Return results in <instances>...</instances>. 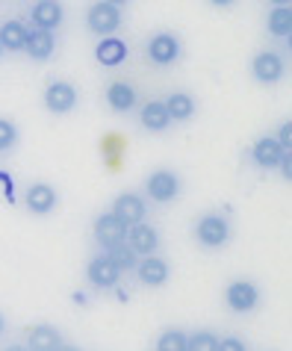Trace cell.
Listing matches in <instances>:
<instances>
[{"label": "cell", "instance_id": "25", "mask_svg": "<svg viewBox=\"0 0 292 351\" xmlns=\"http://www.w3.org/2000/svg\"><path fill=\"white\" fill-rule=\"evenodd\" d=\"M106 257L112 260V266L121 271V275H127V271L136 269V263H139V257H136V251L127 245V242H121V245H115L106 251Z\"/></svg>", "mask_w": 292, "mask_h": 351}, {"label": "cell", "instance_id": "32", "mask_svg": "<svg viewBox=\"0 0 292 351\" xmlns=\"http://www.w3.org/2000/svg\"><path fill=\"white\" fill-rule=\"evenodd\" d=\"M104 3H112V6H119V9H121V6H127L130 0H104Z\"/></svg>", "mask_w": 292, "mask_h": 351}, {"label": "cell", "instance_id": "17", "mask_svg": "<svg viewBox=\"0 0 292 351\" xmlns=\"http://www.w3.org/2000/svg\"><path fill=\"white\" fill-rule=\"evenodd\" d=\"M65 343L62 330L47 325V322H42V325H33L30 330H27V351H56Z\"/></svg>", "mask_w": 292, "mask_h": 351}, {"label": "cell", "instance_id": "26", "mask_svg": "<svg viewBox=\"0 0 292 351\" xmlns=\"http://www.w3.org/2000/svg\"><path fill=\"white\" fill-rule=\"evenodd\" d=\"M186 351H219V334L216 330H195L186 339Z\"/></svg>", "mask_w": 292, "mask_h": 351}, {"label": "cell", "instance_id": "8", "mask_svg": "<svg viewBox=\"0 0 292 351\" xmlns=\"http://www.w3.org/2000/svg\"><path fill=\"white\" fill-rule=\"evenodd\" d=\"M136 280H139L142 287H165L171 278V263L160 257V254H151V257H139V263H136Z\"/></svg>", "mask_w": 292, "mask_h": 351}, {"label": "cell", "instance_id": "7", "mask_svg": "<svg viewBox=\"0 0 292 351\" xmlns=\"http://www.w3.org/2000/svg\"><path fill=\"white\" fill-rule=\"evenodd\" d=\"M225 304L233 313H251V310H257V304H260V287L245 278L230 280L225 289Z\"/></svg>", "mask_w": 292, "mask_h": 351}, {"label": "cell", "instance_id": "14", "mask_svg": "<svg viewBox=\"0 0 292 351\" xmlns=\"http://www.w3.org/2000/svg\"><path fill=\"white\" fill-rule=\"evenodd\" d=\"M287 157H289V151L280 148V142L275 136H260L254 142V148H251V160H254V165L263 171H275Z\"/></svg>", "mask_w": 292, "mask_h": 351}, {"label": "cell", "instance_id": "5", "mask_svg": "<svg viewBox=\"0 0 292 351\" xmlns=\"http://www.w3.org/2000/svg\"><path fill=\"white\" fill-rule=\"evenodd\" d=\"M80 104V92L74 83L68 80H51L45 89V110L53 115H68L74 112V106Z\"/></svg>", "mask_w": 292, "mask_h": 351}, {"label": "cell", "instance_id": "9", "mask_svg": "<svg viewBox=\"0 0 292 351\" xmlns=\"http://www.w3.org/2000/svg\"><path fill=\"white\" fill-rule=\"evenodd\" d=\"M24 207L33 213V216H51V213L60 207V192H56L51 183L38 180V183H30L24 192Z\"/></svg>", "mask_w": 292, "mask_h": 351}, {"label": "cell", "instance_id": "21", "mask_svg": "<svg viewBox=\"0 0 292 351\" xmlns=\"http://www.w3.org/2000/svg\"><path fill=\"white\" fill-rule=\"evenodd\" d=\"M95 60L104 68H119L124 60H127V45H124L119 36H106L95 47Z\"/></svg>", "mask_w": 292, "mask_h": 351}, {"label": "cell", "instance_id": "18", "mask_svg": "<svg viewBox=\"0 0 292 351\" xmlns=\"http://www.w3.org/2000/svg\"><path fill=\"white\" fill-rule=\"evenodd\" d=\"M136 104H139V92H136L133 83H127V80L110 83V89H106V106H110L112 112H130Z\"/></svg>", "mask_w": 292, "mask_h": 351}, {"label": "cell", "instance_id": "15", "mask_svg": "<svg viewBox=\"0 0 292 351\" xmlns=\"http://www.w3.org/2000/svg\"><path fill=\"white\" fill-rule=\"evenodd\" d=\"M127 245L136 251V257H151V254H157L162 245V233L154 228V224L139 221L127 230Z\"/></svg>", "mask_w": 292, "mask_h": 351}, {"label": "cell", "instance_id": "13", "mask_svg": "<svg viewBox=\"0 0 292 351\" xmlns=\"http://www.w3.org/2000/svg\"><path fill=\"white\" fill-rule=\"evenodd\" d=\"M86 280H89L95 289H112V287H119L121 271L112 266V260L106 257V251H101V254H95L89 260V266H86Z\"/></svg>", "mask_w": 292, "mask_h": 351}, {"label": "cell", "instance_id": "28", "mask_svg": "<svg viewBox=\"0 0 292 351\" xmlns=\"http://www.w3.org/2000/svg\"><path fill=\"white\" fill-rule=\"evenodd\" d=\"M219 351H248V346L242 337L228 334V337H219Z\"/></svg>", "mask_w": 292, "mask_h": 351}, {"label": "cell", "instance_id": "19", "mask_svg": "<svg viewBox=\"0 0 292 351\" xmlns=\"http://www.w3.org/2000/svg\"><path fill=\"white\" fill-rule=\"evenodd\" d=\"M27 27L21 18H6L0 24V47L3 53H24V42H27Z\"/></svg>", "mask_w": 292, "mask_h": 351}, {"label": "cell", "instance_id": "10", "mask_svg": "<svg viewBox=\"0 0 292 351\" xmlns=\"http://www.w3.org/2000/svg\"><path fill=\"white\" fill-rule=\"evenodd\" d=\"M110 213L119 221L127 224V228H133V224H139V221L148 219V201H145L139 192H121L119 198L112 201Z\"/></svg>", "mask_w": 292, "mask_h": 351}, {"label": "cell", "instance_id": "23", "mask_svg": "<svg viewBox=\"0 0 292 351\" xmlns=\"http://www.w3.org/2000/svg\"><path fill=\"white\" fill-rule=\"evenodd\" d=\"M266 30L271 38H287L292 33V9L289 6H271L266 15Z\"/></svg>", "mask_w": 292, "mask_h": 351}, {"label": "cell", "instance_id": "1", "mask_svg": "<svg viewBox=\"0 0 292 351\" xmlns=\"http://www.w3.org/2000/svg\"><path fill=\"white\" fill-rule=\"evenodd\" d=\"M192 237L198 242L201 248H210L216 251L221 245H228L230 237H233V224L228 216H221V213H207V216H201L195 221L192 228Z\"/></svg>", "mask_w": 292, "mask_h": 351}, {"label": "cell", "instance_id": "35", "mask_svg": "<svg viewBox=\"0 0 292 351\" xmlns=\"http://www.w3.org/2000/svg\"><path fill=\"white\" fill-rule=\"evenodd\" d=\"M3 351H27V346H18V343H15V346H6Z\"/></svg>", "mask_w": 292, "mask_h": 351}, {"label": "cell", "instance_id": "33", "mask_svg": "<svg viewBox=\"0 0 292 351\" xmlns=\"http://www.w3.org/2000/svg\"><path fill=\"white\" fill-rule=\"evenodd\" d=\"M269 3H271V6H289L292 0H269Z\"/></svg>", "mask_w": 292, "mask_h": 351}, {"label": "cell", "instance_id": "12", "mask_svg": "<svg viewBox=\"0 0 292 351\" xmlns=\"http://www.w3.org/2000/svg\"><path fill=\"white\" fill-rule=\"evenodd\" d=\"M30 24L38 30H51L56 33L65 24V6L62 0H36L30 6Z\"/></svg>", "mask_w": 292, "mask_h": 351}, {"label": "cell", "instance_id": "20", "mask_svg": "<svg viewBox=\"0 0 292 351\" xmlns=\"http://www.w3.org/2000/svg\"><path fill=\"white\" fill-rule=\"evenodd\" d=\"M139 124L148 133H165L174 121H171V115H169V110H165L162 101H148L139 110Z\"/></svg>", "mask_w": 292, "mask_h": 351}, {"label": "cell", "instance_id": "30", "mask_svg": "<svg viewBox=\"0 0 292 351\" xmlns=\"http://www.w3.org/2000/svg\"><path fill=\"white\" fill-rule=\"evenodd\" d=\"M210 3H212V6H219V9H228V6L236 3V0H210Z\"/></svg>", "mask_w": 292, "mask_h": 351}, {"label": "cell", "instance_id": "2", "mask_svg": "<svg viewBox=\"0 0 292 351\" xmlns=\"http://www.w3.org/2000/svg\"><path fill=\"white\" fill-rule=\"evenodd\" d=\"M145 56H148L154 65L169 68V65H174L183 56V42L174 33H169V30L154 33L148 42H145Z\"/></svg>", "mask_w": 292, "mask_h": 351}, {"label": "cell", "instance_id": "16", "mask_svg": "<svg viewBox=\"0 0 292 351\" xmlns=\"http://www.w3.org/2000/svg\"><path fill=\"white\" fill-rule=\"evenodd\" d=\"M24 53L36 62H47L56 53V33L30 27V30H27V42H24Z\"/></svg>", "mask_w": 292, "mask_h": 351}, {"label": "cell", "instance_id": "34", "mask_svg": "<svg viewBox=\"0 0 292 351\" xmlns=\"http://www.w3.org/2000/svg\"><path fill=\"white\" fill-rule=\"evenodd\" d=\"M3 334H6V316L0 313V337H3Z\"/></svg>", "mask_w": 292, "mask_h": 351}, {"label": "cell", "instance_id": "24", "mask_svg": "<svg viewBox=\"0 0 292 351\" xmlns=\"http://www.w3.org/2000/svg\"><path fill=\"white\" fill-rule=\"evenodd\" d=\"M186 339H189L186 330L165 328L162 334L157 337V343H154V351H186Z\"/></svg>", "mask_w": 292, "mask_h": 351}, {"label": "cell", "instance_id": "29", "mask_svg": "<svg viewBox=\"0 0 292 351\" xmlns=\"http://www.w3.org/2000/svg\"><path fill=\"white\" fill-rule=\"evenodd\" d=\"M275 139L280 142V148H284V151H289V148H292V124H289V121L280 124L278 133H275Z\"/></svg>", "mask_w": 292, "mask_h": 351}, {"label": "cell", "instance_id": "22", "mask_svg": "<svg viewBox=\"0 0 292 351\" xmlns=\"http://www.w3.org/2000/svg\"><path fill=\"white\" fill-rule=\"evenodd\" d=\"M162 104H165V110H169L171 121H189V119H195V112H198V101H195L192 92H171Z\"/></svg>", "mask_w": 292, "mask_h": 351}, {"label": "cell", "instance_id": "27", "mask_svg": "<svg viewBox=\"0 0 292 351\" xmlns=\"http://www.w3.org/2000/svg\"><path fill=\"white\" fill-rule=\"evenodd\" d=\"M18 142H21V130H18V124L0 115V157L12 151Z\"/></svg>", "mask_w": 292, "mask_h": 351}, {"label": "cell", "instance_id": "36", "mask_svg": "<svg viewBox=\"0 0 292 351\" xmlns=\"http://www.w3.org/2000/svg\"><path fill=\"white\" fill-rule=\"evenodd\" d=\"M0 56H3V47H0Z\"/></svg>", "mask_w": 292, "mask_h": 351}, {"label": "cell", "instance_id": "6", "mask_svg": "<svg viewBox=\"0 0 292 351\" xmlns=\"http://www.w3.org/2000/svg\"><path fill=\"white\" fill-rule=\"evenodd\" d=\"M127 230H130L127 224L115 219L110 210L101 213V216L95 219V224H92V237H95V242H97V245H101L104 251H110V248H115V245H121V242H127Z\"/></svg>", "mask_w": 292, "mask_h": 351}, {"label": "cell", "instance_id": "31", "mask_svg": "<svg viewBox=\"0 0 292 351\" xmlns=\"http://www.w3.org/2000/svg\"><path fill=\"white\" fill-rule=\"evenodd\" d=\"M56 351H83V348H80V346H74V343H62Z\"/></svg>", "mask_w": 292, "mask_h": 351}, {"label": "cell", "instance_id": "11", "mask_svg": "<svg viewBox=\"0 0 292 351\" xmlns=\"http://www.w3.org/2000/svg\"><path fill=\"white\" fill-rule=\"evenodd\" d=\"M284 71H287L284 56L275 53V51H260L254 60H251V77H254L257 83H263V86H275V83H280Z\"/></svg>", "mask_w": 292, "mask_h": 351}, {"label": "cell", "instance_id": "3", "mask_svg": "<svg viewBox=\"0 0 292 351\" xmlns=\"http://www.w3.org/2000/svg\"><path fill=\"white\" fill-rule=\"evenodd\" d=\"M124 24V12L119 6L112 3H104V0H97V3H92L89 9H86V27L95 33V36H115L121 30Z\"/></svg>", "mask_w": 292, "mask_h": 351}, {"label": "cell", "instance_id": "4", "mask_svg": "<svg viewBox=\"0 0 292 351\" xmlns=\"http://www.w3.org/2000/svg\"><path fill=\"white\" fill-rule=\"evenodd\" d=\"M180 192H183V180H180V174L171 171V169H157V171L148 174V180H145V195H148V201L171 204Z\"/></svg>", "mask_w": 292, "mask_h": 351}]
</instances>
